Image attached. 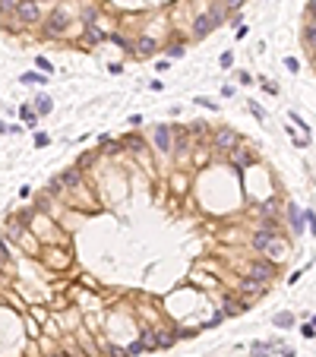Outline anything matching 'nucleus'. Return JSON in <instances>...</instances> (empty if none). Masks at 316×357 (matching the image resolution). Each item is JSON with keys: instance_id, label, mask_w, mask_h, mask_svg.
<instances>
[{"instance_id": "obj_27", "label": "nucleus", "mask_w": 316, "mask_h": 357, "mask_svg": "<svg viewBox=\"0 0 316 357\" xmlns=\"http://www.w3.org/2000/svg\"><path fill=\"white\" fill-rule=\"evenodd\" d=\"M244 3V0H225V6H228V10H234V6H241Z\"/></svg>"}, {"instance_id": "obj_11", "label": "nucleus", "mask_w": 316, "mask_h": 357, "mask_svg": "<svg viewBox=\"0 0 316 357\" xmlns=\"http://www.w3.org/2000/svg\"><path fill=\"white\" fill-rule=\"evenodd\" d=\"M136 51H139L142 57H149L152 51H155V41H152V38H139V41H136Z\"/></svg>"}, {"instance_id": "obj_6", "label": "nucleus", "mask_w": 316, "mask_h": 357, "mask_svg": "<svg viewBox=\"0 0 316 357\" xmlns=\"http://www.w3.org/2000/svg\"><path fill=\"white\" fill-rule=\"evenodd\" d=\"M266 253H269V259H285V253H288V243L285 240H278V237H272L269 240V247H266Z\"/></svg>"}, {"instance_id": "obj_30", "label": "nucleus", "mask_w": 316, "mask_h": 357, "mask_svg": "<svg viewBox=\"0 0 316 357\" xmlns=\"http://www.w3.org/2000/svg\"><path fill=\"white\" fill-rule=\"evenodd\" d=\"M54 357H66V354H54Z\"/></svg>"}, {"instance_id": "obj_28", "label": "nucleus", "mask_w": 316, "mask_h": 357, "mask_svg": "<svg viewBox=\"0 0 316 357\" xmlns=\"http://www.w3.org/2000/svg\"><path fill=\"white\" fill-rule=\"evenodd\" d=\"M3 250H6V247H3V240H0V266H3V256H6Z\"/></svg>"}, {"instance_id": "obj_10", "label": "nucleus", "mask_w": 316, "mask_h": 357, "mask_svg": "<svg viewBox=\"0 0 316 357\" xmlns=\"http://www.w3.org/2000/svg\"><path fill=\"white\" fill-rule=\"evenodd\" d=\"M241 291H244V294H262V291H266V285L256 282V278H244V282H241Z\"/></svg>"}, {"instance_id": "obj_5", "label": "nucleus", "mask_w": 316, "mask_h": 357, "mask_svg": "<svg viewBox=\"0 0 316 357\" xmlns=\"http://www.w3.org/2000/svg\"><path fill=\"white\" fill-rule=\"evenodd\" d=\"M272 237H275V228H272V224H266V228H259V231L253 234V247H256V250H266Z\"/></svg>"}, {"instance_id": "obj_9", "label": "nucleus", "mask_w": 316, "mask_h": 357, "mask_svg": "<svg viewBox=\"0 0 316 357\" xmlns=\"http://www.w3.org/2000/svg\"><path fill=\"white\" fill-rule=\"evenodd\" d=\"M244 310H247L244 297H228L225 300V316H234V313H244Z\"/></svg>"}, {"instance_id": "obj_29", "label": "nucleus", "mask_w": 316, "mask_h": 357, "mask_svg": "<svg viewBox=\"0 0 316 357\" xmlns=\"http://www.w3.org/2000/svg\"><path fill=\"white\" fill-rule=\"evenodd\" d=\"M310 13H313V19H316V0H310Z\"/></svg>"}, {"instance_id": "obj_22", "label": "nucleus", "mask_w": 316, "mask_h": 357, "mask_svg": "<svg viewBox=\"0 0 316 357\" xmlns=\"http://www.w3.org/2000/svg\"><path fill=\"white\" fill-rule=\"evenodd\" d=\"M275 323H278V326H291L294 319H291V313H278V316H275Z\"/></svg>"}, {"instance_id": "obj_31", "label": "nucleus", "mask_w": 316, "mask_h": 357, "mask_svg": "<svg viewBox=\"0 0 316 357\" xmlns=\"http://www.w3.org/2000/svg\"><path fill=\"white\" fill-rule=\"evenodd\" d=\"M313 329H316V319H313Z\"/></svg>"}, {"instance_id": "obj_25", "label": "nucleus", "mask_w": 316, "mask_h": 357, "mask_svg": "<svg viewBox=\"0 0 316 357\" xmlns=\"http://www.w3.org/2000/svg\"><path fill=\"white\" fill-rule=\"evenodd\" d=\"M142 351H146V348H142V342H136V345L126 348V357H130V354H142Z\"/></svg>"}, {"instance_id": "obj_18", "label": "nucleus", "mask_w": 316, "mask_h": 357, "mask_svg": "<svg viewBox=\"0 0 316 357\" xmlns=\"http://www.w3.org/2000/svg\"><path fill=\"white\" fill-rule=\"evenodd\" d=\"M250 161H253L250 155H244V152H234V164H237V168H247Z\"/></svg>"}, {"instance_id": "obj_26", "label": "nucleus", "mask_w": 316, "mask_h": 357, "mask_svg": "<svg viewBox=\"0 0 316 357\" xmlns=\"http://www.w3.org/2000/svg\"><path fill=\"white\" fill-rule=\"evenodd\" d=\"M108 357H126V351H124V348H111Z\"/></svg>"}, {"instance_id": "obj_1", "label": "nucleus", "mask_w": 316, "mask_h": 357, "mask_svg": "<svg viewBox=\"0 0 316 357\" xmlns=\"http://www.w3.org/2000/svg\"><path fill=\"white\" fill-rule=\"evenodd\" d=\"M16 16H19L22 22H38V16H41L38 0H19V3H16Z\"/></svg>"}, {"instance_id": "obj_24", "label": "nucleus", "mask_w": 316, "mask_h": 357, "mask_svg": "<svg viewBox=\"0 0 316 357\" xmlns=\"http://www.w3.org/2000/svg\"><path fill=\"white\" fill-rule=\"evenodd\" d=\"M51 111V98H38V114H48Z\"/></svg>"}, {"instance_id": "obj_8", "label": "nucleus", "mask_w": 316, "mask_h": 357, "mask_svg": "<svg viewBox=\"0 0 316 357\" xmlns=\"http://www.w3.org/2000/svg\"><path fill=\"white\" fill-rule=\"evenodd\" d=\"M155 143H158L161 152H171V130L168 127H158L155 130Z\"/></svg>"}, {"instance_id": "obj_21", "label": "nucleus", "mask_w": 316, "mask_h": 357, "mask_svg": "<svg viewBox=\"0 0 316 357\" xmlns=\"http://www.w3.org/2000/svg\"><path fill=\"white\" fill-rule=\"evenodd\" d=\"M253 357H269V345H253Z\"/></svg>"}, {"instance_id": "obj_2", "label": "nucleus", "mask_w": 316, "mask_h": 357, "mask_svg": "<svg viewBox=\"0 0 316 357\" xmlns=\"http://www.w3.org/2000/svg\"><path fill=\"white\" fill-rule=\"evenodd\" d=\"M66 32V16L57 10V13H51V19H48V25H45V35L48 38H61V35Z\"/></svg>"}, {"instance_id": "obj_15", "label": "nucleus", "mask_w": 316, "mask_h": 357, "mask_svg": "<svg viewBox=\"0 0 316 357\" xmlns=\"http://www.w3.org/2000/svg\"><path fill=\"white\" fill-rule=\"evenodd\" d=\"M101 38H105L101 29H95V25H85V41H92V45H95V41H101Z\"/></svg>"}, {"instance_id": "obj_14", "label": "nucleus", "mask_w": 316, "mask_h": 357, "mask_svg": "<svg viewBox=\"0 0 316 357\" xmlns=\"http://www.w3.org/2000/svg\"><path fill=\"white\" fill-rule=\"evenodd\" d=\"M139 342H142V348H155V345H158V335L152 332V329H146V332H142V338H139Z\"/></svg>"}, {"instance_id": "obj_23", "label": "nucleus", "mask_w": 316, "mask_h": 357, "mask_svg": "<svg viewBox=\"0 0 316 357\" xmlns=\"http://www.w3.org/2000/svg\"><path fill=\"white\" fill-rule=\"evenodd\" d=\"M48 79V76H38V73H25L22 76V82H45Z\"/></svg>"}, {"instance_id": "obj_3", "label": "nucleus", "mask_w": 316, "mask_h": 357, "mask_svg": "<svg viewBox=\"0 0 316 357\" xmlns=\"http://www.w3.org/2000/svg\"><path fill=\"white\" fill-rule=\"evenodd\" d=\"M241 145V136L234 130H218L215 133V149H237Z\"/></svg>"}, {"instance_id": "obj_16", "label": "nucleus", "mask_w": 316, "mask_h": 357, "mask_svg": "<svg viewBox=\"0 0 316 357\" xmlns=\"http://www.w3.org/2000/svg\"><path fill=\"white\" fill-rule=\"evenodd\" d=\"M304 41H307V45H310V48L316 51V22H313V25H307V32H304Z\"/></svg>"}, {"instance_id": "obj_4", "label": "nucleus", "mask_w": 316, "mask_h": 357, "mask_svg": "<svg viewBox=\"0 0 316 357\" xmlns=\"http://www.w3.org/2000/svg\"><path fill=\"white\" fill-rule=\"evenodd\" d=\"M272 275H275V269H272L269 263H253L250 266V278H256V282H262V285H269Z\"/></svg>"}, {"instance_id": "obj_13", "label": "nucleus", "mask_w": 316, "mask_h": 357, "mask_svg": "<svg viewBox=\"0 0 316 357\" xmlns=\"http://www.w3.org/2000/svg\"><path fill=\"white\" fill-rule=\"evenodd\" d=\"M61 184H66V187H76V184H79V171H76V168H70L66 174H61Z\"/></svg>"}, {"instance_id": "obj_20", "label": "nucleus", "mask_w": 316, "mask_h": 357, "mask_svg": "<svg viewBox=\"0 0 316 357\" xmlns=\"http://www.w3.org/2000/svg\"><path fill=\"white\" fill-rule=\"evenodd\" d=\"M158 345H161V348L174 345V335H168V332H158Z\"/></svg>"}, {"instance_id": "obj_7", "label": "nucleus", "mask_w": 316, "mask_h": 357, "mask_svg": "<svg viewBox=\"0 0 316 357\" xmlns=\"http://www.w3.org/2000/svg\"><path fill=\"white\" fill-rule=\"evenodd\" d=\"M212 22H215L212 16H199V19L193 22V35H196V38H202V35H209V32H212Z\"/></svg>"}, {"instance_id": "obj_17", "label": "nucleus", "mask_w": 316, "mask_h": 357, "mask_svg": "<svg viewBox=\"0 0 316 357\" xmlns=\"http://www.w3.org/2000/svg\"><path fill=\"white\" fill-rule=\"evenodd\" d=\"M82 19H85V25H92V22L98 19V10H95V6H85V10H82Z\"/></svg>"}, {"instance_id": "obj_12", "label": "nucleus", "mask_w": 316, "mask_h": 357, "mask_svg": "<svg viewBox=\"0 0 316 357\" xmlns=\"http://www.w3.org/2000/svg\"><path fill=\"white\" fill-rule=\"evenodd\" d=\"M275 212H278V199H275V196H272V199H266V203L259 206V215H269V218H272Z\"/></svg>"}, {"instance_id": "obj_19", "label": "nucleus", "mask_w": 316, "mask_h": 357, "mask_svg": "<svg viewBox=\"0 0 316 357\" xmlns=\"http://www.w3.org/2000/svg\"><path fill=\"white\" fill-rule=\"evenodd\" d=\"M225 10H228V6H212V19H215V22H221V19H225Z\"/></svg>"}]
</instances>
